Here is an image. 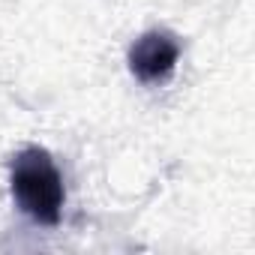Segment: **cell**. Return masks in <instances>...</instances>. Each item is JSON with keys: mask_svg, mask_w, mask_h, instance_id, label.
Here are the masks:
<instances>
[{"mask_svg": "<svg viewBox=\"0 0 255 255\" xmlns=\"http://www.w3.org/2000/svg\"><path fill=\"white\" fill-rule=\"evenodd\" d=\"M12 195L18 207L27 216H33L36 222L54 225L60 219V207L66 198L63 177L45 150L30 147L18 153V159L12 162Z\"/></svg>", "mask_w": 255, "mask_h": 255, "instance_id": "6da1fadb", "label": "cell"}, {"mask_svg": "<svg viewBox=\"0 0 255 255\" xmlns=\"http://www.w3.org/2000/svg\"><path fill=\"white\" fill-rule=\"evenodd\" d=\"M177 57H180V45L174 42V36L159 33V30L141 36V39L132 45V51H129L132 72H135V78H141L144 84L165 81V78L174 72Z\"/></svg>", "mask_w": 255, "mask_h": 255, "instance_id": "7a4b0ae2", "label": "cell"}]
</instances>
